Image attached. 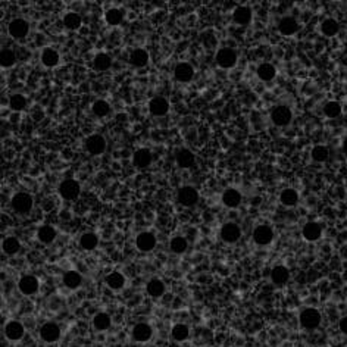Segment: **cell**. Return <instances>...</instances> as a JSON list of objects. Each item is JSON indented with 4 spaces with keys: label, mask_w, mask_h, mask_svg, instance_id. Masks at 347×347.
<instances>
[{
    "label": "cell",
    "mask_w": 347,
    "mask_h": 347,
    "mask_svg": "<svg viewBox=\"0 0 347 347\" xmlns=\"http://www.w3.org/2000/svg\"><path fill=\"white\" fill-rule=\"evenodd\" d=\"M271 119L277 127H287L293 119L291 109L285 105H280V106L274 108L271 112Z\"/></svg>",
    "instance_id": "obj_1"
},
{
    "label": "cell",
    "mask_w": 347,
    "mask_h": 347,
    "mask_svg": "<svg viewBox=\"0 0 347 347\" xmlns=\"http://www.w3.org/2000/svg\"><path fill=\"white\" fill-rule=\"evenodd\" d=\"M299 319H300V325L304 329H315L321 324V313L313 307H307L300 313Z\"/></svg>",
    "instance_id": "obj_2"
},
{
    "label": "cell",
    "mask_w": 347,
    "mask_h": 347,
    "mask_svg": "<svg viewBox=\"0 0 347 347\" xmlns=\"http://www.w3.org/2000/svg\"><path fill=\"white\" fill-rule=\"evenodd\" d=\"M12 208L15 212L27 215L33 209V197L28 193H18L12 197Z\"/></svg>",
    "instance_id": "obj_3"
},
{
    "label": "cell",
    "mask_w": 347,
    "mask_h": 347,
    "mask_svg": "<svg viewBox=\"0 0 347 347\" xmlns=\"http://www.w3.org/2000/svg\"><path fill=\"white\" fill-rule=\"evenodd\" d=\"M217 64L224 69H230L237 64V53L230 49V47H224L217 53Z\"/></svg>",
    "instance_id": "obj_4"
},
{
    "label": "cell",
    "mask_w": 347,
    "mask_h": 347,
    "mask_svg": "<svg viewBox=\"0 0 347 347\" xmlns=\"http://www.w3.org/2000/svg\"><path fill=\"white\" fill-rule=\"evenodd\" d=\"M81 193V187L75 180H65L59 186V195L65 200H75Z\"/></svg>",
    "instance_id": "obj_5"
},
{
    "label": "cell",
    "mask_w": 347,
    "mask_h": 347,
    "mask_svg": "<svg viewBox=\"0 0 347 347\" xmlns=\"http://www.w3.org/2000/svg\"><path fill=\"white\" fill-rule=\"evenodd\" d=\"M240 237H241V230H240V227L237 224L227 222V224L222 225V228H221V239L224 240L225 243L233 244V243L239 241Z\"/></svg>",
    "instance_id": "obj_6"
},
{
    "label": "cell",
    "mask_w": 347,
    "mask_h": 347,
    "mask_svg": "<svg viewBox=\"0 0 347 347\" xmlns=\"http://www.w3.org/2000/svg\"><path fill=\"white\" fill-rule=\"evenodd\" d=\"M86 149L87 152L94 154V156L102 154L106 149V140L99 134H93L86 140Z\"/></svg>",
    "instance_id": "obj_7"
},
{
    "label": "cell",
    "mask_w": 347,
    "mask_h": 347,
    "mask_svg": "<svg viewBox=\"0 0 347 347\" xmlns=\"http://www.w3.org/2000/svg\"><path fill=\"white\" fill-rule=\"evenodd\" d=\"M40 337L46 343H55L61 337V328L55 322H46L40 328Z\"/></svg>",
    "instance_id": "obj_8"
},
{
    "label": "cell",
    "mask_w": 347,
    "mask_h": 347,
    "mask_svg": "<svg viewBox=\"0 0 347 347\" xmlns=\"http://www.w3.org/2000/svg\"><path fill=\"white\" fill-rule=\"evenodd\" d=\"M178 202L183 205V206H195L196 203L199 202V193L196 192V189L190 187V186H186V187H181L180 192H178Z\"/></svg>",
    "instance_id": "obj_9"
},
{
    "label": "cell",
    "mask_w": 347,
    "mask_h": 347,
    "mask_svg": "<svg viewBox=\"0 0 347 347\" xmlns=\"http://www.w3.org/2000/svg\"><path fill=\"white\" fill-rule=\"evenodd\" d=\"M253 240L259 246H268L274 240V231L268 225H259L253 231Z\"/></svg>",
    "instance_id": "obj_10"
},
{
    "label": "cell",
    "mask_w": 347,
    "mask_h": 347,
    "mask_svg": "<svg viewBox=\"0 0 347 347\" xmlns=\"http://www.w3.org/2000/svg\"><path fill=\"white\" fill-rule=\"evenodd\" d=\"M24 334H25V328H24V325H22L21 322H18V321H9V322L6 324V326H5V335H6V338L11 340V341H18V340H21L22 337H24Z\"/></svg>",
    "instance_id": "obj_11"
},
{
    "label": "cell",
    "mask_w": 347,
    "mask_h": 347,
    "mask_svg": "<svg viewBox=\"0 0 347 347\" xmlns=\"http://www.w3.org/2000/svg\"><path fill=\"white\" fill-rule=\"evenodd\" d=\"M39 285H40L39 280L36 277H33V275H24L21 280H20V282H18L20 291H21L22 294H25V296H31V294L37 293Z\"/></svg>",
    "instance_id": "obj_12"
},
{
    "label": "cell",
    "mask_w": 347,
    "mask_h": 347,
    "mask_svg": "<svg viewBox=\"0 0 347 347\" xmlns=\"http://www.w3.org/2000/svg\"><path fill=\"white\" fill-rule=\"evenodd\" d=\"M153 329L152 326L146 322H140L132 328V338L138 343H146L152 338Z\"/></svg>",
    "instance_id": "obj_13"
},
{
    "label": "cell",
    "mask_w": 347,
    "mask_h": 347,
    "mask_svg": "<svg viewBox=\"0 0 347 347\" xmlns=\"http://www.w3.org/2000/svg\"><path fill=\"white\" fill-rule=\"evenodd\" d=\"M8 31H9V36L14 39H24V37H27L30 27H28V22L24 21V20H14L9 24Z\"/></svg>",
    "instance_id": "obj_14"
},
{
    "label": "cell",
    "mask_w": 347,
    "mask_h": 347,
    "mask_svg": "<svg viewBox=\"0 0 347 347\" xmlns=\"http://www.w3.org/2000/svg\"><path fill=\"white\" fill-rule=\"evenodd\" d=\"M135 246L141 252H150L156 247V237L152 233H147V231L140 233L135 239Z\"/></svg>",
    "instance_id": "obj_15"
},
{
    "label": "cell",
    "mask_w": 347,
    "mask_h": 347,
    "mask_svg": "<svg viewBox=\"0 0 347 347\" xmlns=\"http://www.w3.org/2000/svg\"><path fill=\"white\" fill-rule=\"evenodd\" d=\"M173 75H175L177 81H180V83H189L195 77V68L190 65V64H186V62L178 64V65L175 66Z\"/></svg>",
    "instance_id": "obj_16"
},
{
    "label": "cell",
    "mask_w": 347,
    "mask_h": 347,
    "mask_svg": "<svg viewBox=\"0 0 347 347\" xmlns=\"http://www.w3.org/2000/svg\"><path fill=\"white\" fill-rule=\"evenodd\" d=\"M302 236L306 241H316L322 236V227L318 222H307L302 230Z\"/></svg>",
    "instance_id": "obj_17"
},
{
    "label": "cell",
    "mask_w": 347,
    "mask_h": 347,
    "mask_svg": "<svg viewBox=\"0 0 347 347\" xmlns=\"http://www.w3.org/2000/svg\"><path fill=\"white\" fill-rule=\"evenodd\" d=\"M149 110L154 116H163L169 110V103L165 97H153L149 103Z\"/></svg>",
    "instance_id": "obj_18"
},
{
    "label": "cell",
    "mask_w": 347,
    "mask_h": 347,
    "mask_svg": "<svg viewBox=\"0 0 347 347\" xmlns=\"http://www.w3.org/2000/svg\"><path fill=\"white\" fill-rule=\"evenodd\" d=\"M222 203L230 209L239 208L241 203V193L236 189H227L222 195Z\"/></svg>",
    "instance_id": "obj_19"
},
{
    "label": "cell",
    "mask_w": 347,
    "mask_h": 347,
    "mask_svg": "<svg viewBox=\"0 0 347 347\" xmlns=\"http://www.w3.org/2000/svg\"><path fill=\"white\" fill-rule=\"evenodd\" d=\"M297 30H299L297 21L294 18H290V17L282 18L280 24H278V31L281 33L282 36H293V34L297 33Z\"/></svg>",
    "instance_id": "obj_20"
},
{
    "label": "cell",
    "mask_w": 347,
    "mask_h": 347,
    "mask_svg": "<svg viewBox=\"0 0 347 347\" xmlns=\"http://www.w3.org/2000/svg\"><path fill=\"white\" fill-rule=\"evenodd\" d=\"M132 162L137 168H147L152 163V153L147 149H140L134 153L132 156Z\"/></svg>",
    "instance_id": "obj_21"
},
{
    "label": "cell",
    "mask_w": 347,
    "mask_h": 347,
    "mask_svg": "<svg viewBox=\"0 0 347 347\" xmlns=\"http://www.w3.org/2000/svg\"><path fill=\"white\" fill-rule=\"evenodd\" d=\"M130 62L131 65L137 66V68L147 65V62H149V53H147V50H144V49H135V50H132L130 55Z\"/></svg>",
    "instance_id": "obj_22"
},
{
    "label": "cell",
    "mask_w": 347,
    "mask_h": 347,
    "mask_svg": "<svg viewBox=\"0 0 347 347\" xmlns=\"http://www.w3.org/2000/svg\"><path fill=\"white\" fill-rule=\"evenodd\" d=\"M288 278H290V271H288L285 266H282V265L275 266V268L271 271V280H272L274 284H277V285L285 284V282L288 281Z\"/></svg>",
    "instance_id": "obj_23"
},
{
    "label": "cell",
    "mask_w": 347,
    "mask_h": 347,
    "mask_svg": "<svg viewBox=\"0 0 347 347\" xmlns=\"http://www.w3.org/2000/svg\"><path fill=\"white\" fill-rule=\"evenodd\" d=\"M196 162V156L190 150L187 149H183L180 152L177 153V163L180 165V168H192L195 165Z\"/></svg>",
    "instance_id": "obj_24"
},
{
    "label": "cell",
    "mask_w": 347,
    "mask_h": 347,
    "mask_svg": "<svg viewBox=\"0 0 347 347\" xmlns=\"http://www.w3.org/2000/svg\"><path fill=\"white\" fill-rule=\"evenodd\" d=\"M280 202L287 208H293L299 202V193L294 189H285L280 195Z\"/></svg>",
    "instance_id": "obj_25"
},
{
    "label": "cell",
    "mask_w": 347,
    "mask_h": 347,
    "mask_svg": "<svg viewBox=\"0 0 347 347\" xmlns=\"http://www.w3.org/2000/svg\"><path fill=\"white\" fill-rule=\"evenodd\" d=\"M37 239L42 241L43 244H50L56 239V230L50 225H43L37 231Z\"/></svg>",
    "instance_id": "obj_26"
},
{
    "label": "cell",
    "mask_w": 347,
    "mask_h": 347,
    "mask_svg": "<svg viewBox=\"0 0 347 347\" xmlns=\"http://www.w3.org/2000/svg\"><path fill=\"white\" fill-rule=\"evenodd\" d=\"M2 249H3V252L8 256H14V255H17L21 250V243H20V240L17 239V237H8V239L3 240Z\"/></svg>",
    "instance_id": "obj_27"
},
{
    "label": "cell",
    "mask_w": 347,
    "mask_h": 347,
    "mask_svg": "<svg viewBox=\"0 0 347 347\" xmlns=\"http://www.w3.org/2000/svg\"><path fill=\"white\" fill-rule=\"evenodd\" d=\"M234 21L240 24V25H247L249 22L252 21V9L247 6H239L234 14H233Z\"/></svg>",
    "instance_id": "obj_28"
},
{
    "label": "cell",
    "mask_w": 347,
    "mask_h": 347,
    "mask_svg": "<svg viewBox=\"0 0 347 347\" xmlns=\"http://www.w3.org/2000/svg\"><path fill=\"white\" fill-rule=\"evenodd\" d=\"M256 74H258L259 80H262V81H271V80L275 78L277 69H275V66L271 65V64H260V65L258 66Z\"/></svg>",
    "instance_id": "obj_29"
},
{
    "label": "cell",
    "mask_w": 347,
    "mask_h": 347,
    "mask_svg": "<svg viewBox=\"0 0 347 347\" xmlns=\"http://www.w3.org/2000/svg\"><path fill=\"white\" fill-rule=\"evenodd\" d=\"M42 62H43L44 66L47 68H53L59 64V53L55 50V49H44L43 53H42Z\"/></svg>",
    "instance_id": "obj_30"
},
{
    "label": "cell",
    "mask_w": 347,
    "mask_h": 347,
    "mask_svg": "<svg viewBox=\"0 0 347 347\" xmlns=\"http://www.w3.org/2000/svg\"><path fill=\"white\" fill-rule=\"evenodd\" d=\"M106 285L112 290H121L124 285H125V277L121 274V272H110L108 277H106Z\"/></svg>",
    "instance_id": "obj_31"
},
{
    "label": "cell",
    "mask_w": 347,
    "mask_h": 347,
    "mask_svg": "<svg viewBox=\"0 0 347 347\" xmlns=\"http://www.w3.org/2000/svg\"><path fill=\"white\" fill-rule=\"evenodd\" d=\"M338 30H340L338 22L335 21V20H332V18H326L325 21H322V24H321V31H322V34L326 36V37L337 36Z\"/></svg>",
    "instance_id": "obj_32"
},
{
    "label": "cell",
    "mask_w": 347,
    "mask_h": 347,
    "mask_svg": "<svg viewBox=\"0 0 347 347\" xmlns=\"http://www.w3.org/2000/svg\"><path fill=\"white\" fill-rule=\"evenodd\" d=\"M146 290H147L149 296H152V297H160L165 293V284L160 281V280H157V278H153V280L147 282Z\"/></svg>",
    "instance_id": "obj_33"
},
{
    "label": "cell",
    "mask_w": 347,
    "mask_h": 347,
    "mask_svg": "<svg viewBox=\"0 0 347 347\" xmlns=\"http://www.w3.org/2000/svg\"><path fill=\"white\" fill-rule=\"evenodd\" d=\"M81 281H83V278H81V275L77 271H68L65 275H64V284H65L69 290L78 288L81 285Z\"/></svg>",
    "instance_id": "obj_34"
},
{
    "label": "cell",
    "mask_w": 347,
    "mask_h": 347,
    "mask_svg": "<svg viewBox=\"0 0 347 347\" xmlns=\"http://www.w3.org/2000/svg\"><path fill=\"white\" fill-rule=\"evenodd\" d=\"M99 244V237L94 233H84L80 239V246L84 250H94Z\"/></svg>",
    "instance_id": "obj_35"
},
{
    "label": "cell",
    "mask_w": 347,
    "mask_h": 347,
    "mask_svg": "<svg viewBox=\"0 0 347 347\" xmlns=\"http://www.w3.org/2000/svg\"><path fill=\"white\" fill-rule=\"evenodd\" d=\"M110 324H112V319H110V316H109L108 313H105V312H100V313L94 315V318H93V325H94V328L97 331L108 329Z\"/></svg>",
    "instance_id": "obj_36"
},
{
    "label": "cell",
    "mask_w": 347,
    "mask_h": 347,
    "mask_svg": "<svg viewBox=\"0 0 347 347\" xmlns=\"http://www.w3.org/2000/svg\"><path fill=\"white\" fill-rule=\"evenodd\" d=\"M171 334H172V338L175 341H184V340L189 338L190 329H189V326L184 325V324H177V325L172 326Z\"/></svg>",
    "instance_id": "obj_37"
},
{
    "label": "cell",
    "mask_w": 347,
    "mask_h": 347,
    "mask_svg": "<svg viewBox=\"0 0 347 347\" xmlns=\"http://www.w3.org/2000/svg\"><path fill=\"white\" fill-rule=\"evenodd\" d=\"M112 65V59L106 53H99L94 59H93V66L97 71H106Z\"/></svg>",
    "instance_id": "obj_38"
},
{
    "label": "cell",
    "mask_w": 347,
    "mask_h": 347,
    "mask_svg": "<svg viewBox=\"0 0 347 347\" xmlns=\"http://www.w3.org/2000/svg\"><path fill=\"white\" fill-rule=\"evenodd\" d=\"M81 17L75 12H69L66 14L65 18H64V24H65L66 28L69 30H78L81 27Z\"/></svg>",
    "instance_id": "obj_39"
},
{
    "label": "cell",
    "mask_w": 347,
    "mask_h": 347,
    "mask_svg": "<svg viewBox=\"0 0 347 347\" xmlns=\"http://www.w3.org/2000/svg\"><path fill=\"white\" fill-rule=\"evenodd\" d=\"M15 61H17V56H15V53H14L11 49L2 50V53H0V64H2V68H11V66L15 64Z\"/></svg>",
    "instance_id": "obj_40"
},
{
    "label": "cell",
    "mask_w": 347,
    "mask_h": 347,
    "mask_svg": "<svg viewBox=\"0 0 347 347\" xmlns=\"http://www.w3.org/2000/svg\"><path fill=\"white\" fill-rule=\"evenodd\" d=\"M324 113H325L326 118H337L341 115V105L338 102H328L325 106H324Z\"/></svg>",
    "instance_id": "obj_41"
},
{
    "label": "cell",
    "mask_w": 347,
    "mask_h": 347,
    "mask_svg": "<svg viewBox=\"0 0 347 347\" xmlns=\"http://www.w3.org/2000/svg\"><path fill=\"white\" fill-rule=\"evenodd\" d=\"M122 18H124L122 12L119 9H115V8L109 9L108 12L105 14V20H106L109 25H119L122 22Z\"/></svg>",
    "instance_id": "obj_42"
},
{
    "label": "cell",
    "mask_w": 347,
    "mask_h": 347,
    "mask_svg": "<svg viewBox=\"0 0 347 347\" xmlns=\"http://www.w3.org/2000/svg\"><path fill=\"white\" fill-rule=\"evenodd\" d=\"M9 106H11L12 110L20 112V110L25 109V106H27V99L22 94H12L11 99H9Z\"/></svg>",
    "instance_id": "obj_43"
},
{
    "label": "cell",
    "mask_w": 347,
    "mask_h": 347,
    "mask_svg": "<svg viewBox=\"0 0 347 347\" xmlns=\"http://www.w3.org/2000/svg\"><path fill=\"white\" fill-rule=\"evenodd\" d=\"M109 112H110V106H109L108 102H105V100H97V102L93 103V113H94L96 116L103 118V116L109 115Z\"/></svg>",
    "instance_id": "obj_44"
},
{
    "label": "cell",
    "mask_w": 347,
    "mask_h": 347,
    "mask_svg": "<svg viewBox=\"0 0 347 347\" xmlns=\"http://www.w3.org/2000/svg\"><path fill=\"white\" fill-rule=\"evenodd\" d=\"M187 246H189V243H187V240L184 239V237H173L171 240V250H172L173 253H177V255L184 253L187 250Z\"/></svg>",
    "instance_id": "obj_45"
},
{
    "label": "cell",
    "mask_w": 347,
    "mask_h": 347,
    "mask_svg": "<svg viewBox=\"0 0 347 347\" xmlns=\"http://www.w3.org/2000/svg\"><path fill=\"white\" fill-rule=\"evenodd\" d=\"M310 154H312V159L315 162H325L326 159H328V156H329V152H328V149H326L325 146H315L312 149Z\"/></svg>",
    "instance_id": "obj_46"
},
{
    "label": "cell",
    "mask_w": 347,
    "mask_h": 347,
    "mask_svg": "<svg viewBox=\"0 0 347 347\" xmlns=\"http://www.w3.org/2000/svg\"><path fill=\"white\" fill-rule=\"evenodd\" d=\"M338 328H340V331H341L344 335H347V316H344V318H341V319H340Z\"/></svg>",
    "instance_id": "obj_47"
},
{
    "label": "cell",
    "mask_w": 347,
    "mask_h": 347,
    "mask_svg": "<svg viewBox=\"0 0 347 347\" xmlns=\"http://www.w3.org/2000/svg\"><path fill=\"white\" fill-rule=\"evenodd\" d=\"M343 150L347 153V137L344 138V141H343Z\"/></svg>",
    "instance_id": "obj_48"
}]
</instances>
